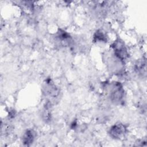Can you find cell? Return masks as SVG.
I'll return each instance as SVG.
<instances>
[{
	"mask_svg": "<svg viewBox=\"0 0 147 147\" xmlns=\"http://www.w3.org/2000/svg\"><path fill=\"white\" fill-rule=\"evenodd\" d=\"M35 132L32 130H28L24 133L22 138V142L25 145L29 146L34 141L35 138Z\"/></svg>",
	"mask_w": 147,
	"mask_h": 147,
	"instance_id": "obj_4",
	"label": "cell"
},
{
	"mask_svg": "<svg viewBox=\"0 0 147 147\" xmlns=\"http://www.w3.org/2000/svg\"><path fill=\"white\" fill-rule=\"evenodd\" d=\"M45 91L47 94L51 96H56L58 94V91L55 85L53 84L50 79L47 80L45 82Z\"/></svg>",
	"mask_w": 147,
	"mask_h": 147,
	"instance_id": "obj_5",
	"label": "cell"
},
{
	"mask_svg": "<svg viewBox=\"0 0 147 147\" xmlns=\"http://www.w3.org/2000/svg\"><path fill=\"white\" fill-rule=\"evenodd\" d=\"M94 41L95 42H106V34L100 30H97L94 35Z\"/></svg>",
	"mask_w": 147,
	"mask_h": 147,
	"instance_id": "obj_6",
	"label": "cell"
},
{
	"mask_svg": "<svg viewBox=\"0 0 147 147\" xmlns=\"http://www.w3.org/2000/svg\"><path fill=\"white\" fill-rule=\"evenodd\" d=\"M124 90L121 83L114 82L110 88V97L113 101L119 102L123 96Z\"/></svg>",
	"mask_w": 147,
	"mask_h": 147,
	"instance_id": "obj_2",
	"label": "cell"
},
{
	"mask_svg": "<svg viewBox=\"0 0 147 147\" xmlns=\"http://www.w3.org/2000/svg\"><path fill=\"white\" fill-rule=\"evenodd\" d=\"M126 128L123 124L118 123L113 125L110 129V135L114 138L119 139L125 136Z\"/></svg>",
	"mask_w": 147,
	"mask_h": 147,
	"instance_id": "obj_3",
	"label": "cell"
},
{
	"mask_svg": "<svg viewBox=\"0 0 147 147\" xmlns=\"http://www.w3.org/2000/svg\"><path fill=\"white\" fill-rule=\"evenodd\" d=\"M112 48L115 56L121 61H123L128 57L127 49L125 47L123 42L119 40L115 41L112 44Z\"/></svg>",
	"mask_w": 147,
	"mask_h": 147,
	"instance_id": "obj_1",
	"label": "cell"
}]
</instances>
